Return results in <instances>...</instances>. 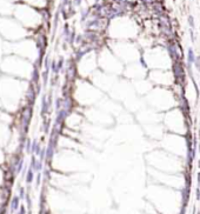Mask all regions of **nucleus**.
Masks as SVG:
<instances>
[{
	"label": "nucleus",
	"mask_w": 200,
	"mask_h": 214,
	"mask_svg": "<svg viewBox=\"0 0 200 214\" xmlns=\"http://www.w3.org/2000/svg\"><path fill=\"white\" fill-rule=\"evenodd\" d=\"M99 63L104 68V71L106 72H117V65H120L117 58H114L112 54L110 53V51L103 52L100 58H99Z\"/></svg>",
	"instance_id": "423d86ee"
},
{
	"label": "nucleus",
	"mask_w": 200,
	"mask_h": 214,
	"mask_svg": "<svg viewBox=\"0 0 200 214\" xmlns=\"http://www.w3.org/2000/svg\"><path fill=\"white\" fill-rule=\"evenodd\" d=\"M0 32L4 34L6 39L12 41L19 40L26 35L23 25L15 20L7 19V18L0 19Z\"/></svg>",
	"instance_id": "20e7f679"
},
{
	"label": "nucleus",
	"mask_w": 200,
	"mask_h": 214,
	"mask_svg": "<svg viewBox=\"0 0 200 214\" xmlns=\"http://www.w3.org/2000/svg\"><path fill=\"white\" fill-rule=\"evenodd\" d=\"M25 4H27V5L32 6V7H34V8H44L47 6V0H24Z\"/></svg>",
	"instance_id": "0eeeda50"
},
{
	"label": "nucleus",
	"mask_w": 200,
	"mask_h": 214,
	"mask_svg": "<svg viewBox=\"0 0 200 214\" xmlns=\"http://www.w3.org/2000/svg\"><path fill=\"white\" fill-rule=\"evenodd\" d=\"M77 92H78V100L84 105H91L97 101L100 97V92L97 88L85 83L81 87L78 88Z\"/></svg>",
	"instance_id": "39448f33"
},
{
	"label": "nucleus",
	"mask_w": 200,
	"mask_h": 214,
	"mask_svg": "<svg viewBox=\"0 0 200 214\" xmlns=\"http://www.w3.org/2000/svg\"><path fill=\"white\" fill-rule=\"evenodd\" d=\"M3 68L6 73L11 74L13 78L26 79L31 73V65L27 59L19 57H8L4 60Z\"/></svg>",
	"instance_id": "7ed1b4c3"
},
{
	"label": "nucleus",
	"mask_w": 200,
	"mask_h": 214,
	"mask_svg": "<svg viewBox=\"0 0 200 214\" xmlns=\"http://www.w3.org/2000/svg\"><path fill=\"white\" fill-rule=\"evenodd\" d=\"M0 160H3V153H1V151H0Z\"/></svg>",
	"instance_id": "6e6552de"
},
{
	"label": "nucleus",
	"mask_w": 200,
	"mask_h": 214,
	"mask_svg": "<svg viewBox=\"0 0 200 214\" xmlns=\"http://www.w3.org/2000/svg\"><path fill=\"white\" fill-rule=\"evenodd\" d=\"M21 85H23L21 79L17 78H6L0 84L1 99L4 102V106L7 110H11V107H15L19 104L20 99L23 97Z\"/></svg>",
	"instance_id": "f257e3e1"
},
{
	"label": "nucleus",
	"mask_w": 200,
	"mask_h": 214,
	"mask_svg": "<svg viewBox=\"0 0 200 214\" xmlns=\"http://www.w3.org/2000/svg\"><path fill=\"white\" fill-rule=\"evenodd\" d=\"M14 15L18 19V23L24 27L35 28L43 23V17L38 8H34L27 4H19L15 7Z\"/></svg>",
	"instance_id": "f03ea898"
},
{
	"label": "nucleus",
	"mask_w": 200,
	"mask_h": 214,
	"mask_svg": "<svg viewBox=\"0 0 200 214\" xmlns=\"http://www.w3.org/2000/svg\"><path fill=\"white\" fill-rule=\"evenodd\" d=\"M1 178H3V174H1V173H0V180H1Z\"/></svg>",
	"instance_id": "1a4fd4ad"
}]
</instances>
